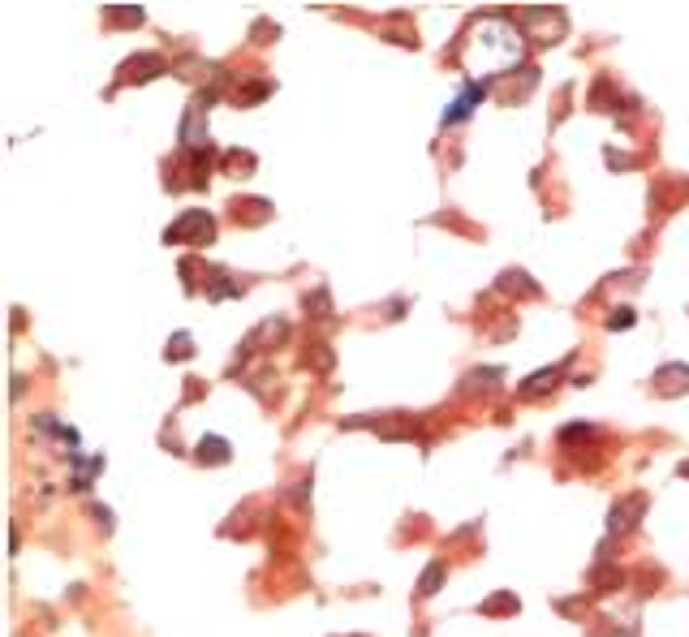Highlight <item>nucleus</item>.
I'll list each match as a JSON object with an SVG mask.
<instances>
[{
    "label": "nucleus",
    "mask_w": 689,
    "mask_h": 637,
    "mask_svg": "<svg viewBox=\"0 0 689 637\" xmlns=\"http://www.w3.org/2000/svg\"><path fill=\"white\" fill-rule=\"evenodd\" d=\"M521 60V30L512 26L508 18H483L470 35L466 47V65L483 78H495L504 65H517Z\"/></svg>",
    "instance_id": "f257e3e1"
},
{
    "label": "nucleus",
    "mask_w": 689,
    "mask_h": 637,
    "mask_svg": "<svg viewBox=\"0 0 689 637\" xmlns=\"http://www.w3.org/2000/svg\"><path fill=\"white\" fill-rule=\"evenodd\" d=\"M521 30L526 35H534L539 43H560L569 30V18L560 9H543V5H530L521 13Z\"/></svg>",
    "instance_id": "f03ea898"
},
{
    "label": "nucleus",
    "mask_w": 689,
    "mask_h": 637,
    "mask_svg": "<svg viewBox=\"0 0 689 637\" xmlns=\"http://www.w3.org/2000/svg\"><path fill=\"white\" fill-rule=\"evenodd\" d=\"M181 237H194L199 246H203V241L216 237V220L207 216V211H185V216L172 224V228H164V246H177Z\"/></svg>",
    "instance_id": "7ed1b4c3"
},
{
    "label": "nucleus",
    "mask_w": 689,
    "mask_h": 637,
    "mask_svg": "<svg viewBox=\"0 0 689 637\" xmlns=\"http://www.w3.org/2000/svg\"><path fill=\"white\" fill-rule=\"evenodd\" d=\"M642 513H646V495H624V500L612 504V513H607V530H612V534L633 530Z\"/></svg>",
    "instance_id": "20e7f679"
},
{
    "label": "nucleus",
    "mask_w": 689,
    "mask_h": 637,
    "mask_svg": "<svg viewBox=\"0 0 689 637\" xmlns=\"http://www.w3.org/2000/svg\"><path fill=\"white\" fill-rule=\"evenodd\" d=\"M483 95H487V82H474V78H470V82H466V91L457 95V104L444 112V125H457V121H466L470 112H474L478 104H483Z\"/></svg>",
    "instance_id": "39448f33"
},
{
    "label": "nucleus",
    "mask_w": 689,
    "mask_h": 637,
    "mask_svg": "<svg viewBox=\"0 0 689 637\" xmlns=\"http://www.w3.org/2000/svg\"><path fill=\"white\" fill-rule=\"evenodd\" d=\"M651 383H655V392H659V396H677V392H689V366L668 362V366L655 370Z\"/></svg>",
    "instance_id": "423d86ee"
},
{
    "label": "nucleus",
    "mask_w": 689,
    "mask_h": 637,
    "mask_svg": "<svg viewBox=\"0 0 689 637\" xmlns=\"http://www.w3.org/2000/svg\"><path fill=\"white\" fill-rule=\"evenodd\" d=\"M155 74H164V56H155V52H142V56H134V60H125L121 65V82H147V78H155Z\"/></svg>",
    "instance_id": "0eeeda50"
},
{
    "label": "nucleus",
    "mask_w": 689,
    "mask_h": 637,
    "mask_svg": "<svg viewBox=\"0 0 689 637\" xmlns=\"http://www.w3.org/2000/svg\"><path fill=\"white\" fill-rule=\"evenodd\" d=\"M229 439H220V435H203L199 439V448H194V461H203V465H224L229 461Z\"/></svg>",
    "instance_id": "6e6552de"
},
{
    "label": "nucleus",
    "mask_w": 689,
    "mask_h": 637,
    "mask_svg": "<svg viewBox=\"0 0 689 637\" xmlns=\"http://www.w3.org/2000/svg\"><path fill=\"white\" fill-rule=\"evenodd\" d=\"M569 362H560V366H547V370H539V375H530V379H526L521 388H517V396H543V392H547L556 379H560V370H565Z\"/></svg>",
    "instance_id": "1a4fd4ad"
},
{
    "label": "nucleus",
    "mask_w": 689,
    "mask_h": 637,
    "mask_svg": "<svg viewBox=\"0 0 689 637\" xmlns=\"http://www.w3.org/2000/svg\"><path fill=\"white\" fill-rule=\"evenodd\" d=\"M444 577H448L444 560H431V564H427V573L418 577V599H431V594L440 590V581H444Z\"/></svg>",
    "instance_id": "9d476101"
},
{
    "label": "nucleus",
    "mask_w": 689,
    "mask_h": 637,
    "mask_svg": "<svg viewBox=\"0 0 689 637\" xmlns=\"http://www.w3.org/2000/svg\"><path fill=\"white\" fill-rule=\"evenodd\" d=\"M229 293H242V284H237L233 280V276L229 271H212V284H207V298H229Z\"/></svg>",
    "instance_id": "9b49d317"
},
{
    "label": "nucleus",
    "mask_w": 689,
    "mask_h": 637,
    "mask_svg": "<svg viewBox=\"0 0 689 637\" xmlns=\"http://www.w3.org/2000/svg\"><path fill=\"white\" fill-rule=\"evenodd\" d=\"M500 289L504 293H530V298L539 293V284H530V276H526V271H504L500 276Z\"/></svg>",
    "instance_id": "f8f14e48"
},
{
    "label": "nucleus",
    "mask_w": 689,
    "mask_h": 637,
    "mask_svg": "<svg viewBox=\"0 0 689 637\" xmlns=\"http://www.w3.org/2000/svg\"><path fill=\"white\" fill-rule=\"evenodd\" d=\"M302 306H306V310H315V319H328V315H332V298H328V289H315V293H306V298H302Z\"/></svg>",
    "instance_id": "ddd939ff"
},
{
    "label": "nucleus",
    "mask_w": 689,
    "mask_h": 637,
    "mask_svg": "<svg viewBox=\"0 0 689 637\" xmlns=\"http://www.w3.org/2000/svg\"><path fill=\"white\" fill-rule=\"evenodd\" d=\"M190 345H194V340H190V332H177V336L168 340V349H164V357H168V362H181V357H190V353H194V349H190Z\"/></svg>",
    "instance_id": "4468645a"
},
{
    "label": "nucleus",
    "mask_w": 689,
    "mask_h": 637,
    "mask_svg": "<svg viewBox=\"0 0 689 637\" xmlns=\"http://www.w3.org/2000/svg\"><path fill=\"white\" fill-rule=\"evenodd\" d=\"M108 22H117V26H138V22H142V9H108Z\"/></svg>",
    "instance_id": "2eb2a0df"
},
{
    "label": "nucleus",
    "mask_w": 689,
    "mask_h": 637,
    "mask_svg": "<svg viewBox=\"0 0 689 637\" xmlns=\"http://www.w3.org/2000/svg\"><path fill=\"white\" fill-rule=\"evenodd\" d=\"M483 612H487V616H495V612H517V599H512V594H495V599L483 603Z\"/></svg>",
    "instance_id": "dca6fc26"
},
{
    "label": "nucleus",
    "mask_w": 689,
    "mask_h": 637,
    "mask_svg": "<svg viewBox=\"0 0 689 637\" xmlns=\"http://www.w3.org/2000/svg\"><path fill=\"white\" fill-rule=\"evenodd\" d=\"M315 353H302V362H310V366H319V370H328L332 366V353H328V345H310Z\"/></svg>",
    "instance_id": "f3484780"
},
{
    "label": "nucleus",
    "mask_w": 689,
    "mask_h": 637,
    "mask_svg": "<svg viewBox=\"0 0 689 637\" xmlns=\"http://www.w3.org/2000/svg\"><path fill=\"white\" fill-rule=\"evenodd\" d=\"M607 328H633V310L629 306H620V310H612V315H607Z\"/></svg>",
    "instance_id": "a211bd4d"
},
{
    "label": "nucleus",
    "mask_w": 689,
    "mask_h": 637,
    "mask_svg": "<svg viewBox=\"0 0 689 637\" xmlns=\"http://www.w3.org/2000/svg\"><path fill=\"white\" fill-rule=\"evenodd\" d=\"M590 581H595V585H620V573H612V568H595Z\"/></svg>",
    "instance_id": "6ab92c4d"
}]
</instances>
